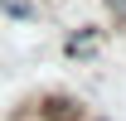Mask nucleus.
<instances>
[{"mask_svg": "<svg viewBox=\"0 0 126 121\" xmlns=\"http://www.w3.org/2000/svg\"><path fill=\"white\" fill-rule=\"evenodd\" d=\"M29 106H34V116H39V121H87V106H82V97H73V92H58V87L34 92V97H29Z\"/></svg>", "mask_w": 126, "mask_h": 121, "instance_id": "nucleus-1", "label": "nucleus"}, {"mask_svg": "<svg viewBox=\"0 0 126 121\" xmlns=\"http://www.w3.org/2000/svg\"><path fill=\"white\" fill-rule=\"evenodd\" d=\"M0 15L15 19V24H39L44 19V5L39 0H0Z\"/></svg>", "mask_w": 126, "mask_h": 121, "instance_id": "nucleus-3", "label": "nucleus"}, {"mask_svg": "<svg viewBox=\"0 0 126 121\" xmlns=\"http://www.w3.org/2000/svg\"><path fill=\"white\" fill-rule=\"evenodd\" d=\"M87 121H111V116H97V111H87Z\"/></svg>", "mask_w": 126, "mask_h": 121, "instance_id": "nucleus-4", "label": "nucleus"}, {"mask_svg": "<svg viewBox=\"0 0 126 121\" xmlns=\"http://www.w3.org/2000/svg\"><path fill=\"white\" fill-rule=\"evenodd\" d=\"M102 44H107V34L97 29V24H78V29L63 34L58 53H63L68 63H97V58H102Z\"/></svg>", "mask_w": 126, "mask_h": 121, "instance_id": "nucleus-2", "label": "nucleus"}]
</instances>
